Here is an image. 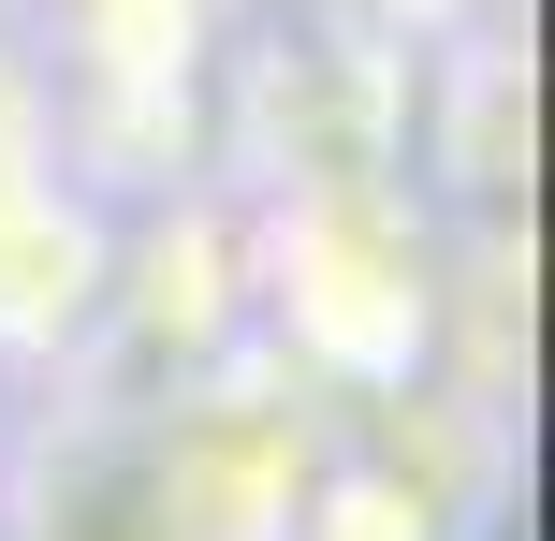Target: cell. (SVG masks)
I'll list each match as a JSON object with an SVG mask.
<instances>
[{
  "mask_svg": "<svg viewBox=\"0 0 555 541\" xmlns=\"http://www.w3.org/2000/svg\"><path fill=\"white\" fill-rule=\"evenodd\" d=\"M29 541H191L146 439H59L29 484Z\"/></svg>",
  "mask_w": 555,
  "mask_h": 541,
  "instance_id": "1",
  "label": "cell"
}]
</instances>
